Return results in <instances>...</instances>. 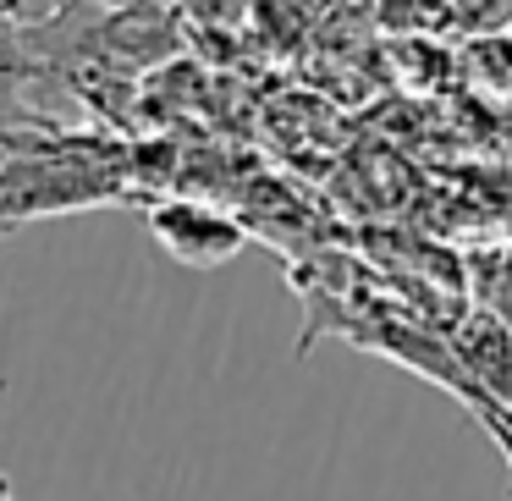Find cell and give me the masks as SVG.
<instances>
[{"mask_svg": "<svg viewBox=\"0 0 512 501\" xmlns=\"http://www.w3.org/2000/svg\"><path fill=\"white\" fill-rule=\"evenodd\" d=\"M177 6H182V12H193V17H204V23H232L248 0H177Z\"/></svg>", "mask_w": 512, "mask_h": 501, "instance_id": "4", "label": "cell"}, {"mask_svg": "<svg viewBox=\"0 0 512 501\" xmlns=\"http://www.w3.org/2000/svg\"><path fill=\"white\" fill-rule=\"evenodd\" d=\"M122 6H133V0H0V17H12L17 28H56V23L111 17Z\"/></svg>", "mask_w": 512, "mask_h": 501, "instance_id": "3", "label": "cell"}, {"mask_svg": "<svg viewBox=\"0 0 512 501\" xmlns=\"http://www.w3.org/2000/svg\"><path fill=\"white\" fill-rule=\"evenodd\" d=\"M507 23H512V0H507Z\"/></svg>", "mask_w": 512, "mask_h": 501, "instance_id": "5", "label": "cell"}, {"mask_svg": "<svg viewBox=\"0 0 512 501\" xmlns=\"http://www.w3.org/2000/svg\"><path fill=\"white\" fill-rule=\"evenodd\" d=\"M149 232H155V243L188 270H215V265H226V259H237L248 243L232 215L210 210V204H193V199L155 204V210H149Z\"/></svg>", "mask_w": 512, "mask_h": 501, "instance_id": "1", "label": "cell"}, {"mask_svg": "<svg viewBox=\"0 0 512 501\" xmlns=\"http://www.w3.org/2000/svg\"><path fill=\"white\" fill-rule=\"evenodd\" d=\"M452 364L474 386V402L485 397V402L512 408V325H507V314H496V309L468 314L452 331Z\"/></svg>", "mask_w": 512, "mask_h": 501, "instance_id": "2", "label": "cell"}]
</instances>
